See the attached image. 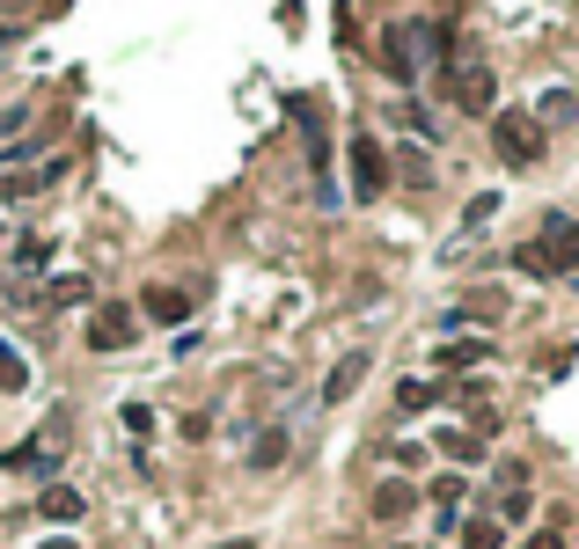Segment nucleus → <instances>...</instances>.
<instances>
[{
	"label": "nucleus",
	"mask_w": 579,
	"mask_h": 549,
	"mask_svg": "<svg viewBox=\"0 0 579 549\" xmlns=\"http://www.w3.org/2000/svg\"><path fill=\"white\" fill-rule=\"evenodd\" d=\"M192 301H198L192 287H147L140 315H147V323H162V330H176V323H192Z\"/></svg>",
	"instance_id": "obj_6"
},
{
	"label": "nucleus",
	"mask_w": 579,
	"mask_h": 549,
	"mask_svg": "<svg viewBox=\"0 0 579 549\" xmlns=\"http://www.w3.org/2000/svg\"><path fill=\"white\" fill-rule=\"evenodd\" d=\"M448 96H455V110H470V118H499V73L462 67V73H448Z\"/></svg>",
	"instance_id": "obj_3"
},
{
	"label": "nucleus",
	"mask_w": 579,
	"mask_h": 549,
	"mask_svg": "<svg viewBox=\"0 0 579 549\" xmlns=\"http://www.w3.org/2000/svg\"><path fill=\"white\" fill-rule=\"evenodd\" d=\"M345 162H352V198H382L389 191V154H382V140H374V132H352Z\"/></svg>",
	"instance_id": "obj_2"
},
{
	"label": "nucleus",
	"mask_w": 579,
	"mask_h": 549,
	"mask_svg": "<svg viewBox=\"0 0 579 549\" xmlns=\"http://www.w3.org/2000/svg\"><path fill=\"white\" fill-rule=\"evenodd\" d=\"M404 513H418V483L389 477L382 491H374V521H404Z\"/></svg>",
	"instance_id": "obj_10"
},
{
	"label": "nucleus",
	"mask_w": 579,
	"mask_h": 549,
	"mask_svg": "<svg viewBox=\"0 0 579 549\" xmlns=\"http://www.w3.org/2000/svg\"><path fill=\"white\" fill-rule=\"evenodd\" d=\"M535 257H543V271H579V220H565V213H543V242H529Z\"/></svg>",
	"instance_id": "obj_4"
},
{
	"label": "nucleus",
	"mask_w": 579,
	"mask_h": 549,
	"mask_svg": "<svg viewBox=\"0 0 579 549\" xmlns=\"http://www.w3.org/2000/svg\"><path fill=\"white\" fill-rule=\"evenodd\" d=\"M37 513H45L51 527H73L81 513H89V499H81L73 483H45V499H37Z\"/></svg>",
	"instance_id": "obj_8"
},
{
	"label": "nucleus",
	"mask_w": 579,
	"mask_h": 549,
	"mask_svg": "<svg viewBox=\"0 0 579 549\" xmlns=\"http://www.w3.org/2000/svg\"><path fill=\"white\" fill-rule=\"evenodd\" d=\"M125 432H132V440H147V432H154V410H147V404H125Z\"/></svg>",
	"instance_id": "obj_19"
},
{
	"label": "nucleus",
	"mask_w": 579,
	"mask_h": 549,
	"mask_svg": "<svg viewBox=\"0 0 579 549\" xmlns=\"http://www.w3.org/2000/svg\"><path fill=\"white\" fill-rule=\"evenodd\" d=\"M491 154L507 168H535L543 162V125L535 118H491Z\"/></svg>",
	"instance_id": "obj_1"
},
{
	"label": "nucleus",
	"mask_w": 579,
	"mask_h": 549,
	"mask_svg": "<svg viewBox=\"0 0 579 549\" xmlns=\"http://www.w3.org/2000/svg\"><path fill=\"white\" fill-rule=\"evenodd\" d=\"M213 549H265V535H235V542H213Z\"/></svg>",
	"instance_id": "obj_23"
},
{
	"label": "nucleus",
	"mask_w": 579,
	"mask_h": 549,
	"mask_svg": "<svg viewBox=\"0 0 579 549\" xmlns=\"http://www.w3.org/2000/svg\"><path fill=\"white\" fill-rule=\"evenodd\" d=\"M433 499L448 505V513H455V505H462V477H440V483H433Z\"/></svg>",
	"instance_id": "obj_22"
},
{
	"label": "nucleus",
	"mask_w": 579,
	"mask_h": 549,
	"mask_svg": "<svg viewBox=\"0 0 579 549\" xmlns=\"http://www.w3.org/2000/svg\"><path fill=\"white\" fill-rule=\"evenodd\" d=\"M499 521H507V527L529 521V491H507V499H499Z\"/></svg>",
	"instance_id": "obj_21"
},
{
	"label": "nucleus",
	"mask_w": 579,
	"mask_h": 549,
	"mask_svg": "<svg viewBox=\"0 0 579 549\" xmlns=\"http://www.w3.org/2000/svg\"><path fill=\"white\" fill-rule=\"evenodd\" d=\"M491 213H499V191H477V198H470V213H462V227H484Z\"/></svg>",
	"instance_id": "obj_17"
},
{
	"label": "nucleus",
	"mask_w": 579,
	"mask_h": 549,
	"mask_svg": "<svg viewBox=\"0 0 579 549\" xmlns=\"http://www.w3.org/2000/svg\"><path fill=\"white\" fill-rule=\"evenodd\" d=\"M287 425H271V432H257V447H250V469H279V462H287Z\"/></svg>",
	"instance_id": "obj_12"
},
{
	"label": "nucleus",
	"mask_w": 579,
	"mask_h": 549,
	"mask_svg": "<svg viewBox=\"0 0 579 549\" xmlns=\"http://www.w3.org/2000/svg\"><path fill=\"white\" fill-rule=\"evenodd\" d=\"M37 549H73V542H67V535H51V542H37Z\"/></svg>",
	"instance_id": "obj_24"
},
{
	"label": "nucleus",
	"mask_w": 579,
	"mask_h": 549,
	"mask_svg": "<svg viewBox=\"0 0 579 549\" xmlns=\"http://www.w3.org/2000/svg\"><path fill=\"white\" fill-rule=\"evenodd\" d=\"M484 359H491L484 344H448V352H440V366H484Z\"/></svg>",
	"instance_id": "obj_18"
},
{
	"label": "nucleus",
	"mask_w": 579,
	"mask_h": 549,
	"mask_svg": "<svg viewBox=\"0 0 579 549\" xmlns=\"http://www.w3.org/2000/svg\"><path fill=\"white\" fill-rule=\"evenodd\" d=\"M433 447L448 454V462H455V469H477V462H484V432H440Z\"/></svg>",
	"instance_id": "obj_11"
},
{
	"label": "nucleus",
	"mask_w": 579,
	"mask_h": 549,
	"mask_svg": "<svg viewBox=\"0 0 579 549\" xmlns=\"http://www.w3.org/2000/svg\"><path fill=\"white\" fill-rule=\"evenodd\" d=\"M30 388V359L15 344H0V396H23Z\"/></svg>",
	"instance_id": "obj_13"
},
{
	"label": "nucleus",
	"mask_w": 579,
	"mask_h": 549,
	"mask_svg": "<svg viewBox=\"0 0 579 549\" xmlns=\"http://www.w3.org/2000/svg\"><path fill=\"white\" fill-rule=\"evenodd\" d=\"M565 118H572V89H551L543 110H535V125H565Z\"/></svg>",
	"instance_id": "obj_15"
},
{
	"label": "nucleus",
	"mask_w": 579,
	"mask_h": 549,
	"mask_svg": "<svg viewBox=\"0 0 579 549\" xmlns=\"http://www.w3.org/2000/svg\"><path fill=\"white\" fill-rule=\"evenodd\" d=\"M367 366H374L367 352H345L338 366H331V382H323V404H345V396H352V388L367 382Z\"/></svg>",
	"instance_id": "obj_9"
},
{
	"label": "nucleus",
	"mask_w": 579,
	"mask_h": 549,
	"mask_svg": "<svg viewBox=\"0 0 579 549\" xmlns=\"http://www.w3.org/2000/svg\"><path fill=\"white\" fill-rule=\"evenodd\" d=\"M382 67H389V81H418V51H410V30H382Z\"/></svg>",
	"instance_id": "obj_7"
},
{
	"label": "nucleus",
	"mask_w": 579,
	"mask_h": 549,
	"mask_svg": "<svg viewBox=\"0 0 579 549\" xmlns=\"http://www.w3.org/2000/svg\"><path fill=\"white\" fill-rule=\"evenodd\" d=\"M521 549H565V521H551V527H535V535H529V542H521Z\"/></svg>",
	"instance_id": "obj_20"
},
{
	"label": "nucleus",
	"mask_w": 579,
	"mask_h": 549,
	"mask_svg": "<svg viewBox=\"0 0 579 549\" xmlns=\"http://www.w3.org/2000/svg\"><path fill=\"white\" fill-rule=\"evenodd\" d=\"M462 549H507V521H470L462 527Z\"/></svg>",
	"instance_id": "obj_14"
},
{
	"label": "nucleus",
	"mask_w": 579,
	"mask_h": 549,
	"mask_svg": "<svg viewBox=\"0 0 579 549\" xmlns=\"http://www.w3.org/2000/svg\"><path fill=\"white\" fill-rule=\"evenodd\" d=\"M140 337V308H118V301H103L96 315H89V352H125Z\"/></svg>",
	"instance_id": "obj_5"
},
{
	"label": "nucleus",
	"mask_w": 579,
	"mask_h": 549,
	"mask_svg": "<svg viewBox=\"0 0 579 549\" xmlns=\"http://www.w3.org/2000/svg\"><path fill=\"white\" fill-rule=\"evenodd\" d=\"M433 396H440L433 382H404V388H396V410H426Z\"/></svg>",
	"instance_id": "obj_16"
}]
</instances>
